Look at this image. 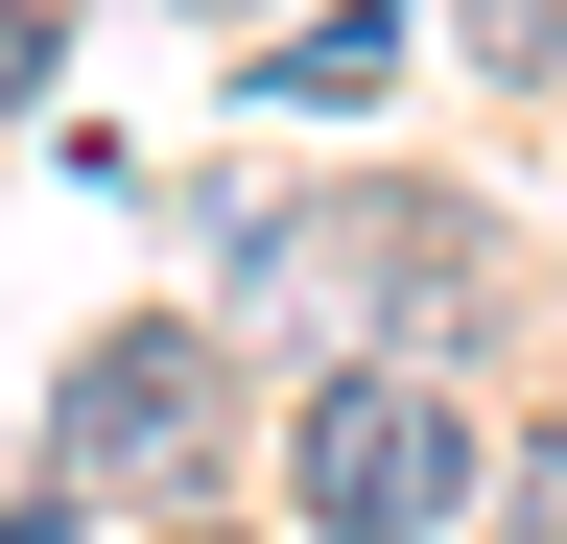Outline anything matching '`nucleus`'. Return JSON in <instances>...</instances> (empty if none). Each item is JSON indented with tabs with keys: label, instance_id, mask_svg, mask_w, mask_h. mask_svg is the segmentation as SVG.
<instances>
[{
	"label": "nucleus",
	"instance_id": "obj_3",
	"mask_svg": "<svg viewBox=\"0 0 567 544\" xmlns=\"http://www.w3.org/2000/svg\"><path fill=\"white\" fill-rule=\"evenodd\" d=\"M473 72H567V0H473Z\"/></svg>",
	"mask_w": 567,
	"mask_h": 544
},
{
	"label": "nucleus",
	"instance_id": "obj_5",
	"mask_svg": "<svg viewBox=\"0 0 567 544\" xmlns=\"http://www.w3.org/2000/svg\"><path fill=\"white\" fill-rule=\"evenodd\" d=\"M520 521H544V544H567V450H544V497H520Z\"/></svg>",
	"mask_w": 567,
	"mask_h": 544
},
{
	"label": "nucleus",
	"instance_id": "obj_2",
	"mask_svg": "<svg viewBox=\"0 0 567 544\" xmlns=\"http://www.w3.org/2000/svg\"><path fill=\"white\" fill-rule=\"evenodd\" d=\"M213 450V356L189 331H95L71 356V473H189Z\"/></svg>",
	"mask_w": 567,
	"mask_h": 544
},
{
	"label": "nucleus",
	"instance_id": "obj_4",
	"mask_svg": "<svg viewBox=\"0 0 567 544\" xmlns=\"http://www.w3.org/2000/svg\"><path fill=\"white\" fill-rule=\"evenodd\" d=\"M24 95H48V24H24V0H0V119H24Z\"/></svg>",
	"mask_w": 567,
	"mask_h": 544
},
{
	"label": "nucleus",
	"instance_id": "obj_1",
	"mask_svg": "<svg viewBox=\"0 0 567 544\" xmlns=\"http://www.w3.org/2000/svg\"><path fill=\"white\" fill-rule=\"evenodd\" d=\"M473 497V402L450 379H331L308 427H284V521L308 544H425Z\"/></svg>",
	"mask_w": 567,
	"mask_h": 544
},
{
	"label": "nucleus",
	"instance_id": "obj_6",
	"mask_svg": "<svg viewBox=\"0 0 567 544\" xmlns=\"http://www.w3.org/2000/svg\"><path fill=\"white\" fill-rule=\"evenodd\" d=\"M189 544H213V521H189Z\"/></svg>",
	"mask_w": 567,
	"mask_h": 544
}]
</instances>
